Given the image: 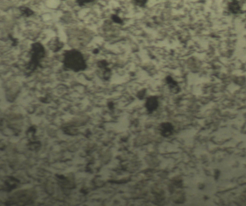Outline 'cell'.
Returning <instances> with one entry per match:
<instances>
[{"mask_svg":"<svg viewBox=\"0 0 246 206\" xmlns=\"http://www.w3.org/2000/svg\"><path fill=\"white\" fill-rule=\"evenodd\" d=\"M160 131L161 135L165 137H168L173 134L174 127L169 122H164L160 126Z\"/></svg>","mask_w":246,"mask_h":206,"instance_id":"cell-1","label":"cell"},{"mask_svg":"<svg viewBox=\"0 0 246 206\" xmlns=\"http://www.w3.org/2000/svg\"><path fill=\"white\" fill-rule=\"evenodd\" d=\"M158 99L155 96H151L147 99L145 107L148 111L152 112L156 109L158 107Z\"/></svg>","mask_w":246,"mask_h":206,"instance_id":"cell-2","label":"cell"},{"mask_svg":"<svg viewBox=\"0 0 246 206\" xmlns=\"http://www.w3.org/2000/svg\"><path fill=\"white\" fill-rule=\"evenodd\" d=\"M18 181L13 177H9L8 180L5 182V189L6 191H10L13 188H15Z\"/></svg>","mask_w":246,"mask_h":206,"instance_id":"cell-3","label":"cell"},{"mask_svg":"<svg viewBox=\"0 0 246 206\" xmlns=\"http://www.w3.org/2000/svg\"><path fill=\"white\" fill-rule=\"evenodd\" d=\"M166 81L168 84L169 85L171 91L175 94H176L179 92L180 90L179 86L177 85V83L173 80L172 77H168L166 79Z\"/></svg>","mask_w":246,"mask_h":206,"instance_id":"cell-4","label":"cell"},{"mask_svg":"<svg viewBox=\"0 0 246 206\" xmlns=\"http://www.w3.org/2000/svg\"><path fill=\"white\" fill-rule=\"evenodd\" d=\"M19 10L22 15L24 17H28L34 13V11L32 10L27 7H25V6L20 7Z\"/></svg>","mask_w":246,"mask_h":206,"instance_id":"cell-5","label":"cell"},{"mask_svg":"<svg viewBox=\"0 0 246 206\" xmlns=\"http://www.w3.org/2000/svg\"><path fill=\"white\" fill-rule=\"evenodd\" d=\"M95 0H76V3L79 6H83L86 4L91 3L94 2Z\"/></svg>","mask_w":246,"mask_h":206,"instance_id":"cell-6","label":"cell"},{"mask_svg":"<svg viewBox=\"0 0 246 206\" xmlns=\"http://www.w3.org/2000/svg\"><path fill=\"white\" fill-rule=\"evenodd\" d=\"M145 92H146V91H145L144 90L140 91L139 92V93L138 94V97L139 99L143 98V97L145 96Z\"/></svg>","mask_w":246,"mask_h":206,"instance_id":"cell-7","label":"cell"},{"mask_svg":"<svg viewBox=\"0 0 246 206\" xmlns=\"http://www.w3.org/2000/svg\"><path fill=\"white\" fill-rule=\"evenodd\" d=\"M137 4L140 6H142V5H145L146 3L147 0H135Z\"/></svg>","mask_w":246,"mask_h":206,"instance_id":"cell-8","label":"cell"},{"mask_svg":"<svg viewBox=\"0 0 246 206\" xmlns=\"http://www.w3.org/2000/svg\"><path fill=\"white\" fill-rule=\"evenodd\" d=\"M112 18L113 20H114L116 22L118 23H120L122 22L121 19L119 18L118 17L116 16H113Z\"/></svg>","mask_w":246,"mask_h":206,"instance_id":"cell-9","label":"cell"}]
</instances>
